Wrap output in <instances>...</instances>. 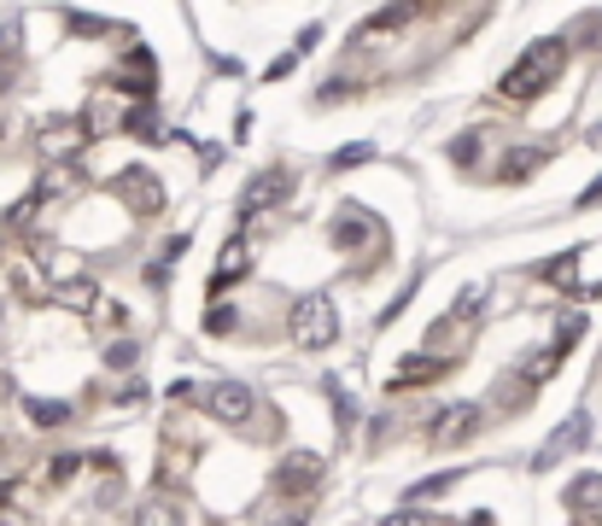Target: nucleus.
I'll list each match as a JSON object with an SVG mask.
<instances>
[{"label": "nucleus", "instance_id": "5", "mask_svg": "<svg viewBox=\"0 0 602 526\" xmlns=\"http://www.w3.org/2000/svg\"><path fill=\"white\" fill-rule=\"evenodd\" d=\"M351 0H181L205 59L235 71H276Z\"/></svg>", "mask_w": 602, "mask_h": 526}, {"label": "nucleus", "instance_id": "2", "mask_svg": "<svg viewBox=\"0 0 602 526\" xmlns=\"http://www.w3.org/2000/svg\"><path fill=\"white\" fill-rule=\"evenodd\" d=\"M398 158L450 234L579 211L602 188V0H521L474 88Z\"/></svg>", "mask_w": 602, "mask_h": 526}, {"label": "nucleus", "instance_id": "4", "mask_svg": "<svg viewBox=\"0 0 602 526\" xmlns=\"http://www.w3.org/2000/svg\"><path fill=\"white\" fill-rule=\"evenodd\" d=\"M521 0H351L240 94L246 147L398 158L491 65Z\"/></svg>", "mask_w": 602, "mask_h": 526}, {"label": "nucleus", "instance_id": "3", "mask_svg": "<svg viewBox=\"0 0 602 526\" xmlns=\"http://www.w3.org/2000/svg\"><path fill=\"white\" fill-rule=\"evenodd\" d=\"M205 88L181 0H18L0 12V211L100 140L181 129Z\"/></svg>", "mask_w": 602, "mask_h": 526}, {"label": "nucleus", "instance_id": "1", "mask_svg": "<svg viewBox=\"0 0 602 526\" xmlns=\"http://www.w3.org/2000/svg\"><path fill=\"white\" fill-rule=\"evenodd\" d=\"M433 222L404 158H217L164 298L222 351H334L404 293Z\"/></svg>", "mask_w": 602, "mask_h": 526}]
</instances>
